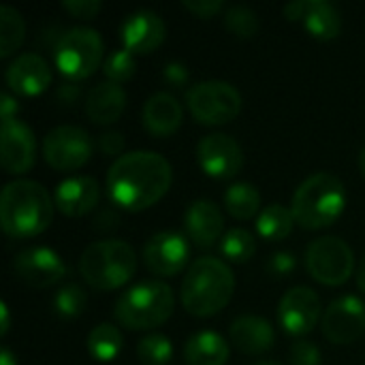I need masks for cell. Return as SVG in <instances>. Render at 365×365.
I'll list each match as a JSON object with an SVG mask.
<instances>
[{"label": "cell", "mask_w": 365, "mask_h": 365, "mask_svg": "<svg viewBox=\"0 0 365 365\" xmlns=\"http://www.w3.org/2000/svg\"><path fill=\"white\" fill-rule=\"evenodd\" d=\"M304 9H306V0H295V2H289V4H284V15H287L289 19L297 21V19H302V15H304Z\"/></svg>", "instance_id": "44"}, {"label": "cell", "mask_w": 365, "mask_h": 365, "mask_svg": "<svg viewBox=\"0 0 365 365\" xmlns=\"http://www.w3.org/2000/svg\"><path fill=\"white\" fill-rule=\"evenodd\" d=\"M252 365H280V364H274V361H257V364Z\"/></svg>", "instance_id": "49"}, {"label": "cell", "mask_w": 365, "mask_h": 365, "mask_svg": "<svg viewBox=\"0 0 365 365\" xmlns=\"http://www.w3.org/2000/svg\"><path fill=\"white\" fill-rule=\"evenodd\" d=\"M173 357V344L163 334H150L137 344V359L143 365H167Z\"/></svg>", "instance_id": "32"}, {"label": "cell", "mask_w": 365, "mask_h": 365, "mask_svg": "<svg viewBox=\"0 0 365 365\" xmlns=\"http://www.w3.org/2000/svg\"><path fill=\"white\" fill-rule=\"evenodd\" d=\"M299 21L319 41H331L342 30V15L329 0H306Z\"/></svg>", "instance_id": "24"}, {"label": "cell", "mask_w": 365, "mask_h": 365, "mask_svg": "<svg viewBox=\"0 0 365 365\" xmlns=\"http://www.w3.org/2000/svg\"><path fill=\"white\" fill-rule=\"evenodd\" d=\"M101 186L92 175L66 178L53 192L56 207L68 218H81L98 205Z\"/></svg>", "instance_id": "19"}, {"label": "cell", "mask_w": 365, "mask_h": 365, "mask_svg": "<svg viewBox=\"0 0 365 365\" xmlns=\"http://www.w3.org/2000/svg\"><path fill=\"white\" fill-rule=\"evenodd\" d=\"M225 207L237 220H250L261 214V192L248 182L231 184L225 190Z\"/></svg>", "instance_id": "27"}, {"label": "cell", "mask_w": 365, "mask_h": 365, "mask_svg": "<svg viewBox=\"0 0 365 365\" xmlns=\"http://www.w3.org/2000/svg\"><path fill=\"white\" fill-rule=\"evenodd\" d=\"M289 359L291 365H321V351L310 340H297L289 351Z\"/></svg>", "instance_id": "35"}, {"label": "cell", "mask_w": 365, "mask_h": 365, "mask_svg": "<svg viewBox=\"0 0 365 365\" xmlns=\"http://www.w3.org/2000/svg\"><path fill=\"white\" fill-rule=\"evenodd\" d=\"M190 259V244L182 233L160 231L152 235L143 246L145 267L160 278H169L180 274Z\"/></svg>", "instance_id": "13"}, {"label": "cell", "mask_w": 365, "mask_h": 365, "mask_svg": "<svg viewBox=\"0 0 365 365\" xmlns=\"http://www.w3.org/2000/svg\"><path fill=\"white\" fill-rule=\"evenodd\" d=\"M184 227L188 237L199 248H212L222 237V229H225L222 210L210 199H197L186 210Z\"/></svg>", "instance_id": "20"}, {"label": "cell", "mask_w": 365, "mask_h": 365, "mask_svg": "<svg viewBox=\"0 0 365 365\" xmlns=\"http://www.w3.org/2000/svg\"><path fill=\"white\" fill-rule=\"evenodd\" d=\"M0 314H2L0 334H2V336H6V331H9V325H11V319H9V308H6V304H0Z\"/></svg>", "instance_id": "45"}, {"label": "cell", "mask_w": 365, "mask_h": 365, "mask_svg": "<svg viewBox=\"0 0 365 365\" xmlns=\"http://www.w3.org/2000/svg\"><path fill=\"white\" fill-rule=\"evenodd\" d=\"M357 289L365 295V255L359 261V269H357Z\"/></svg>", "instance_id": "46"}, {"label": "cell", "mask_w": 365, "mask_h": 365, "mask_svg": "<svg viewBox=\"0 0 365 365\" xmlns=\"http://www.w3.org/2000/svg\"><path fill=\"white\" fill-rule=\"evenodd\" d=\"M175 297L169 284L160 280H143L128 287L115 302V319L130 331H145L171 319Z\"/></svg>", "instance_id": "6"}, {"label": "cell", "mask_w": 365, "mask_h": 365, "mask_svg": "<svg viewBox=\"0 0 365 365\" xmlns=\"http://www.w3.org/2000/svg\"><path fill=\"white\" fill-rule=\"evenodd\" d=\"M103 38L94 28L75 26L68 28L53 47V60L58 71L68 81H79L90 77L103 60Z\"/></svg>", "instance_id": "7"}, {"label": "cell", "mask_w": 365, "mask_h": 365, "mask_svg": "<svg viewBox=\"0 0 365 365\" xmlns=\"http://www.w3.org/2000/svg\"><path fill=\"white\" fill-rule=\"evenodd\" d=\"M163 79L173 88H184L190 79V71L182 62H167L163 68Z\"/></svg>", "instance_id": "38"}, {"label": "cell", "mask_w": 365, "mask_h": 365, "mask_svg": "<svg viewBox=\"0 0 365 365\" xmlns=\"http://www.w3.org/2000/svg\"><path fill=\"white\" fill-rule=\"evenodd\" d=\"M188 365H225L229 361V344L216 331H197L184 346Z\"/></svg>", "instance_id": "25"}, {"label": "cell", "mask_w": 365, "mask_h": 365, "mask_svg": "<svg viewBox=\"0 0 365 365\" xmlns=\"http://www.w3.org/2000/svg\"><path fill=\"white\" fill-rule=\"evenodd\" d=\"M137 269V255L124 240L92 242L79 259V274L96 291L124 287Z\"/></svg>", "instance_id": "5"}, {"label": "cell", "mask_w": 365, "mask_h": 365, "mask_svg": "<svg viewBox=\"0 0 365 365\" xmlns=\"http://www.w3.org/2000/svg\"><path fill=\"white\" fill-rule=\"evenodd\" d=\"M122 344H124V338L120 334V329L111 323H101L96 325L90 334H88V340H86V346H88V353L96 359V361H103V364H109L113 361L120 351H122Z\"/></svg>", "instance_id": "28"}, {"label": "cell", "mask_w": 365, "mask_h": 365, "mask_svg": "<svg viewBox=\"0 0 365 365\" xmlns=\"http://www.w3.org/2000/svg\"><path fill=\"white\" fill-rule=\"evenodd\" d=\"M26 24L17 9L2 4L0 6V58H9L17 51V47L24 43Z\"/></svg>", "instance_id": "29"}, {"label": "cell", "mask_w": 365, "mask_h": 365, "mask_svg": "<svg viewBox=\"0 0 365 365\" xmlns=\"http://www.w3.org/2000/svg\"><path fill=\"white\" fill-rule=\"evenodd\" d=\"M36 160V137L21 120H4L0 128V165L11 175H21Z\"/></svg>", "instance_id": "15"}, {"label": "cell", "mask_w": 365, "mask_h": 365, "mask_svg": "<svg viewBox=\"0 0 365 365\" xmlns=\"http://www.w3.org/2000/svg\"><path fill=\"white\" fill-rule=\"evenodd\" d=\"M229 336L237 351L246 355H263L276 344V331L272 323L257 314L237 317L229 329Z\"/></svg>", "instance_id": "22"}, {"label": "cell", "mask_w": 365, "mask_h": 365, "mask_svg": "<svg viewBox=\"0 0 365 365\" xmlns=\"http://www.w3.org/2000/svg\"><path fill=\"white\" fill-rule=\"evenodd\" d=\"M359 169H361V173H364L365 178V148L361 150V154H359Z\"/></svg>", "instance_id": "48"}, {"label": "cell", "mask_w": 365, "mask_h": 365, "mask_svg": "<svg viewBox=\"0 0 365 365\" xmlns=\"http://www.w3.org/2000/svg\"><path fill=\"white\" fill-rule=\"evenodd\" d=\"M118 222H120V218H118V214H115L111 207H103V210L96 214V218H94V227H96V229H103V231L115 229Z\"/></svg>", "instance_id": "41"}, {"label": "cell", "mask_w": 365, "mask_h": 365, "mask_svg": "<svg viewBox=\"0 0 365 365\" xmlns=\"http://www.w3.org/2000/svg\"><path fill=\"white\" fill-rule=\"evenodd\" d=\"M257 252V240L250 231L235 227L229 229L220 240V255L233 263H246Z\"/></svg>", "instance_id": "30"}, {"label": "cell", "mask_w": 365, "mask_h": 365, "mask_svg": "<svg viewBox=\"0 0 365 365\" xmlns=\"http://www.w3.org/2000/svg\"><path fill=\"white\" fill-rule=\"evenodd\" d=\"M186 103L192 118L205 126L227 124L242 111L240 90L222 79H207L190 86L186 92Z\"/></svg>", "instance_id": "8"}, {"label": "cell", "mask_w": 365, "mask_h": 365, "mask_svg": "<svg viewBox=\"0 0 365 365\" xmlns=\"http://www.w3.org/2000/svg\"><path fill=\"white\" fill-rule=\"evenodd\" d=\"M101 6L103 4L98 0H64L62 2V9L79 19H92L101 11Z\"/></svg>", "instance_id": "37"}, {"label": "cell", "mask_w": 365, "mask_h": 365, "mask_svg": "<svg viewBox=\"0 0 365 365\" xmlns=\"http://www.w3.org/2000/svg\"><path fill=\"white\" fill-rule=\"evenodd\" d=\"M184 118V109L180 101L169 92H156L143 103L141 120L150 135L154 137H169L173 135Z\"/></svg>", "instance_id": "21"}, {"label": "cell", "mask_w": 365, "mask_h": 365, "mask_svg": "<svg viewBox=\"0 0 365 365\" xmlns=\"http://www.w3.org/2000/svg\"><path fill=\"white\" fill-rule=\"evenodd\" d=\"M137 71V62H135V53H130L128 49H115L111 51L105 62H103V73L107 77V81L113 83H122L128 81Z\"/></svg>", "instance_id": "34"}, {"label": "cell", "mask_w": 365, "mask_h": 365, "mask_svg": "<svg viewBox=\"0 0 365 365\" xmlns=\"http://www.w3.org/2000/svg\"><path fill=\"white\" fill-rule=\"evenodd\" d=\"M297 267V259L293 252H287V250H280V252H274L269 255L267 263H265V269L269 276L274 278H287L295 272Z\"/></svg>", "instance_id": "36"}, {"label": "cell", "mask_w": 365, "mask_h": 365, "mask_svg": "<svg viewBox=\"0 0 365 365\" xmlns=\"http://www.w3.org/2000/svg\"><path fill=\"white\" fill-rule=\"evenodd\" d=\"M225 26H227L229 32H233L240 38H252L259 32L261 21H259V15L252 9L235 4L225 13Z\"/></svg>", "instance_id": "33"}, {"label": "cell", "mask_w": 365, "mask_h": 365, "mask_svg": "<svg viewBox=\"0 0 365 365\" xmlns=\"http://www.w3.org/2000/svg\"><path fill=\"white\" fill-rule=\"evenodd\" d=\"M19 111V105H17V98H13L9 92H2L0 96V115H2V122L4 120H13Z\"/></svg>", "instance_id": "42"}, {"label": "cell", "mask_w": 365, "mask_h": 365, "mask_svg": "<svg viewBox=\"0 0 365 365\" xmlns=\"http://www.w3.org/2000/svg\"><path fill=\"white\" fill-rule=\"evenodd\" d=\"M98 150L105 154V156H122V150H124V135L122 133H115V130H109V133H103L98 137Z\"/></svg>", "instance_id": "40"}, {"label": "cell", "mask_w": 365, "mask_h": 365, "mask_svg": "<svg viewBox=\"0 0 365 365\" xmlns=\"http://www.w3.org/2000/svg\"><path fill=\"white\" fill-rule=\"evenodd\" d=\"M306 267L317 282L340 287L355 272V255L340 237H319L306 248Z\"/></svg>", "instance_id": "9"}, {"label": "cell", "mask_w": 365, "mask_h": 365, "mask_svg": "<svg viewBox=\"0 0 365 365\" xmlns=\"http://www.w3.org/2000/svg\"><path fill=\"white\" fill-rule=\"evenodd\" d=\"M126 107V92L120 83L101 81L86 96V115L94 124H113Z\"/></svg>", "instance_id": "23"}, {"label": "cell", "mask_w": 365, "mask_h": 365, "mask_svg": "<svg viewBox=\"0 0 365 365\" xmlns=\"http://www.w3.org/2000/svg\"><path fill=\"white\" fill-rule=\"evenodd\" d=\"M323 336L331 344H353L365 334V302L355 295L338 297L323 314Z\"/></svg>", "instance_id": "12"}, {"label": "cell", "mask_w": 365, "mask_h": 365, "mask_svg": "<svg viewBox=\"0 0 365 365\" xmlns=\"http://www.w3.org/2000/svg\"><path fill=\"white\" fill-rule=\"evenodd\" d=\"M173 171L165 156L152 150L122 154L107 171V195L126 212H141L158 203L171 188Z\"/></svg>", "instance_id": "1"}, {"label": "cell", "mask_w": 365, "mask_h": 365, "mask_svg": "<svg viewBox=\"0 0 365 365\" xmlns=\"http://www.w3.org/2000/svg\"><path fill=\"white\" fill-rule=\"evenodd\" d=\"M235 276L231 267L216 257H201L190 263L182 280V306L192 317H214L231 302Z\"/></svg>", "instance_id": "3"}, {"label": "cell", "mask_w": 365, "mask_h": 365, "mask_svg": "<svg viewBox=\"0 0 365 365\" xmlns=\"http://www.w3.org/2000/svg\"><path fill=\"white\" fill-rule=\"evenodd\" d=\"M88 306V295H86V289L71 282V284H64L62 289L56 291L53 295V312L60 317V319H77Z\"/></svg>", "instance_id": "31"}, {"label": "cell", "mask_w": 365, "mask_h": 365, "mask_svg": "<svg viewBox=\"0 0 365 365\" xmlns=\"http://www.w3.org/2000/svg\"><path fill=\"white\" fill-rule=\"evenodd\" d=\"M184 9H188L197 17H214L218 11H222L225 2L222 0H184Z\"/></svg>", "instance_id": "39"}, {"label": "cell", "mask_w": 365, "mask_h": 365, "mask_svg": "<svg viewBox=\"0 0 365 365\" xmlns=\"http://www.w3.org/2000/svg\"><path fill=\"white\" fill-rule=\"evenodd\" d=\"M6 86L21 96H36L51 83V68L47 60L34 51L17 56L6 68Z\"/></svg>", "instance_id": "18"}, {"label": "cell", "mask_w": 365, "mask_h": 365, "mask_svg": "<svg viewBox=\"0 0 365 365\" xmlns=\"http://www.w3.org/2000/svg\"><path fill=\"white\" fill-rule=\"evenodd\" d=\"M321 319V299L310 287H293L278 304V321L289 336L310 334Z\"/></svg>", "instance_id": "16"}, {"label": "cell", "mask_w": 365, "mask_h": 365, "mask_svg": "<svg viewBox=\"0 0 365 365\" xmlns=\"http://www.w3.org/2000/svg\"><path fill=\"white\" fill-rule=\"evenodd\" d=\"M197 160L207 175L216 180H229L242 171L244 150L235 137L227 133H212L199 141Z\"/></svg>", "instance_id": "11"}, {"label": "cell", "mask_w": 365, "mask_h": 365, "mask_svg": "<svg viewBox=\"0 0 365 365\" xmlns=\"http://www.w3.org/2000/svg\"><path fill=\"white\" fill-rule=\"evenodd\" d=\"M346 207V190L338 175L319 171L306 178L293 195V214L302 229L331 227Z\"/></svg>", "instance_id": "4"}, {"label": "cell", "mask_w": 365, "mask_h": 365, "mask_svg": "<svg viewBox=\"0 0 365 365\" xmlns=\"http://www.w3.org/2000/svg\"><path fill=\"white\" fill-rule=\"evenodd\" d=\"M295 222L297 220L291 207L282 203H272L263 207L261 214L257 216V231L267 242H282L291 235Z\"/></svg>", "instance_id": "26"}, {"label": "cell", "mask_w": 365, "mask_h": 365, "mask_svg": "<svg viewBox=\"0 0 365 365\" xmlns=\"http://www.w3.org/2000/svg\"><path fill=\"white\" fill-rule=\"evenodd\" d=\"M53 207L47 188L34 180H13L0 195V225L13 240L41 235L53 220Z\"/></svg>", "instance_id": "2"}, {"label": "cell", "mask_w": 365, "mask_h": 365, "mask_svg": "<svg viewBox=\"0 0 365 365\" xmlns=\"http://www.w3.org/2000/svg\"><path fill=\"white\" fill-rule=\"evenodd\" d=\"M0 365H17L15 355H13L9 349H2V351H0Z\"/></svg>", "instance_id": "47"}, {"label": "cell", "mask_w": 365, "mask_h": 365, "mask_svg": "<svg viewBox=\"0 0 365 365\" xmlns=\"http://www.w3.org/2000/svg\"><path fill=\"white\" fill-rule=\"evenodd\" d=\"M77 96H79V88L73 81H66L58 88V101L64 105H73L77 101Z\"/></svg>", "instance_id": "43"}, {"label": "cell", "mask_w": 365, "mask_h": 365, "mask_svg": "<svg viewBox=\"0 0 365 365\" xmlns=\"http://www.w3.org/2000/svg\"><path fill=\"white\" fill-rule=\"evenodd\" d=\"M94 152L92 139L86 128L62 124L51 128L43 139L45 163L56 171H77L81 169Z\"/></svg>", "instance_id": "10"}, {"label": "cell", "mask_w": 365, "mask_h": 365, "mask_svg": "<svg viewBox=\"0 0 365 365\" xmlns=\"http://www.w3.org/2000/svg\"><path fill=\"white\" fill-rule=\"evenodd\" d=\"M167 28L158 13L141 9L124 17L120 26V38L130 53H150L165 41Z\"/></svg>", "instance_id": "17"}, {"label": "cell", "mask_w": 365, "mask_h": 365, "mask_svg": "<svg viewBox=\"0 0 365 365\" xmlns=\"http://www.w3.org/2000/svg\"><path fill=\"white\" fill-rule=\"evenodd\" d=\"M13 269L19 280L34 289L58 284L68 274L62 257L47 246H32L17 252V257L13 259Z\"/></svg>", "instance_id": "14"}]
</instances>
